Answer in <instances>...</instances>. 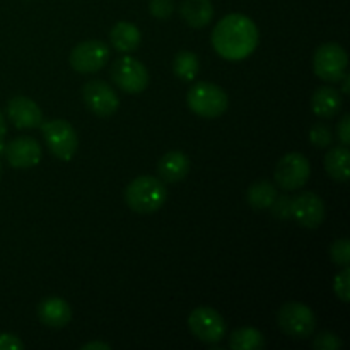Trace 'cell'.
Masks as SVG:
<instances>
[{"label": "cell", "instance_id": "obj_1", "mask_svg": "<svg viewBox=\"0 0 350 350\" xmlns=\"http://www.w3.org/2000/svg\"><path fill=\"white\" fill-rule=\"evenodd\" d=\"M258 27L243 14H229L215 24L212 31L214 50L226 60H243L258 46Z\"/></svg>", "mask_w": 350, "mask_h": 350}, {"label": "cell", "instance_id": "obj_2", "mask_svg": "<svg viewBox=\"0 0 350 350\" xmlns=\"http://www.w3.org/2000/svg\"><path fill=\"white\" fill-rule=\"evenodd\" d=\"M167 200V188L156 176H139L130 181L125 190V202L137 214H152Z\"/></svg>", "mask_w": 350, "mask_h": 350}, {"label": "cell", "instance_id": "obj_3", "mask_svg": "<svg viewBox=\"0 0 350 350\" xmlns=\"http://www.w3.org/2000/svg\"><path fill=\"white\" fill-rule=\"evenodd\" d=\"M187 103L195 115L202 118H217L228 109L229 98L219 85L198 82L188 91Z\"/></svg>", "mask_w": 350, "mask_h": 350}, {"label": "cell", "instance_id": "obj_4", "mask_svg": "<svg viewBox=\"0 0 350 350\" xmlns=\"http://www.w3.org/2000/svg\"><path fill=\"white\" fill-rule=\"evenodd\" d=\"M279 327L287 337L304 340L311 337L317 327V317L313 310L303 303H287L279 310Z\"/></svg>", "mask_w": 350, "mask_h": 350}, {"label": "cell", "instance_id": "obj_5", "mask_svg": "<svg viewBox=\"0 0 350 350\" xmlns=\"http://www.w3.org/2000/svg\"><path fill=\"white\" fill-rule=\"evenodd\" d=\"M41 132H43L48 149L55 157L60 161H70L75 156L79 139L70 123L65 120H50L46 123H41Z\"/></svg>", "mask_w": 350, "mask_h": 350}, {"label": "cell", "instance_id": "obj_6", "mask_svg": "<svg viewBox=\"0 0 350 350\" xmlns=\"http://www.w3.org/2000/svg\"><path fill=\"white\" fill-rule=\"evenodd\" d=\"M349 57L338 43H325L314 51V74L325 82L342 81L347 68Z\"/></svg>", "mask_w": 350, "mask_h": 350}, {"label": "cell", "instance_id": "obj_7", "mask_svg": "<svg viewBox=\"0 0 350 350\" xmlns=\"http://www.w3.org/2000/svg\"><path fill=\"white\" fill-rule=\"evenodd\" d=\"M191 334L205 344H219L226 337V321L214 308H195L188 317Z\"/></svg>", "mask_w": 350, "mask_h": 350}, {"label": "cell", "instance_id": "obj_8", "mask_svg": "<svg viewBox=\"0 0 350 350\" xmlns=\"http://www.w3.org/2000/svg\"><path fill=\"white\" fill-rule=\"evenodd\" d=\"M111 77L126 94H139L149 85V72L146 65L133 57H122L113 64Z\"/></svg>", "mask_w": 350, "mask_h": 350}, {"label": "cell", "instance_id": "obj_9", "mask_svg": "<svg viewBox=\"0 0 350 350\" xmlns=\"http://www.w3.org/2000/svg\"><path fill=\"white\" fill-rule=\"evenodd\" d=\"M311 166L304 154L291 152L279 161L275 167V181L280 188L291 191L299 190L310 180Z\"/></svg>", "mask_w": 350, "mask_h": 350}, {"label": "cell", "instance_id": "obj_10", "mask_svg": "<svg viewBox=\"0 0 350 350\" xmlns=\"http://www.w3.org/2000/svg\"><path fill=\"white\" fill-rule=\"evenodd\" d=\"M109 60V48L99 40L82 41L70 51V65L79 74H94Z\"/></svg>", "mask_w": 350, "mask_h": 350}, {"label": "cell", "instance_id": "obj_11", "mask_svg": "<svg viewBox=\"0 0 350 350\" xmlns=\"http://www.w3.org/2000/svg\"><path fill=\"white\" fill-rule=\"evenodd\" d=\"M82 98H84V103L89 111L94 113L96 116L108 118V116L115 115L118 111V94L105 81L94 79V81L85 82L84 89H82Z\"/></svg>", "mask_w": 350, "mask_h": 350}, {"label": "cell", "instance_id": "obj_12", "mask_svg": "<svg viewBox=\"0 0 350 350\" xmlns=\"http://www.w3.org/2000/svg\"><path fill=\"white\" fill-rule=\"evenodd\" d=\"M291 214L306 229H317L325 221V204L313 191H303L293 198Z\"/></svg>", "mask_w": 350, "mask_h": 350}, {"label": "cell", "instance_id": "obj_13", "mask_svg": "<svg viewBox=\"0 0 350 350\" xmlns=\"http://www.w3.org/2000/svg\"><path fill=\"white\" fill-rule=\"evenodd\" d=\"M7 115L17 129H36L43 123V113L33 99L16 96L7 103Z\"/></svg>", "mask_w": 350, "mask_h": 350}, {"label": "cell", "instance_id": "obj_14", "mask_svg": "<svg viewBox=\"0 0 350 350\" xmlns=\"http://www.w3.org/2000/svg\"><path fill=\"white\" fill-rule=\"evenodd\" d=\"M5 157L12 167H33L41 159V146L33 137H17L5 147Z\"/></svg>", "mask_w": 350, "mask_h": 350}, {"label": "cell", "instance_id": "obj_15", "mask_svg": "<svg viewBox=\"0 0 350 350\" xmlns=\"http://www.w3.org/2000/svg\"><path fill=\"white\" fill-rule=\"evenodd\" d=\"M38 318L44 327L64 328L72 320V308L62 297H46L38 306Z\"/></svg>", "mask_w": 350, "mask_h": 350}, {"label": "cell", "instance_id": "obj_16", "mask_svg": "<svg viewBox=\"0 0 350 350\" xmlns=\"http://www.w3.org/2000/svg\"><path fill=\"white\" fill-rule=\"evenodd\" d=\"M188 171H190V159L187 154L180 152V150H171V152L164 154L157 163L159 178L166 183H178L187 178Z\"/></svg>", "mask_w": 350, "mask_h": 350}, {"label": "cell", "instance_id": "obj_17", "mask_svg": "<svg viewBox=\"0 0 350 350\" xmlns=\"http://www.w3.org/2000/svg\"><path fill=\"white\" fill-rule=\"evenodd\" d=\"M311 108L320 118H334L342 108V94L334 88H318L311 99Z\"/></svg>", "mask_w": 350, "mask_h": 350}, {"label": "cell", "instance_id": "obj_18", "mask_svg": "<svg viewBox=\"0 0 350 350\" xmlns=\"http://www.w3.org/2000/svg\"><path fill=\"white\" fill-rule=\"evenodd\" d=\"M180 14L188 26L205 27L214 17V5L211 0H183Z\"/></svg>", "mask_w": 350, "mask_h": 350}, {"label": "cell", "instance_id": "obj_19", "mask_svg": "<svg viewBox=\"0 0 350 350\" xmlns=\"http://www.w3.org/2000/svg\"><path fill=\"white\" fill-rule=\"evenodd\" d=\"M109 40H111V44L118 51H123V53H129V51L137 50V46L140 44V31L139 27L133 26L129 21H120L113 26L111 33H109Z\"/></svg>", "mask_w": 350, "mask_h": 350}, {"label": "cell", "instance_id": "obj_20", "mask_svg": "<svg viewBox=\"0 0 350 350\" xmlns=\"http://www.w3.org/2000/svg\"><path fill=\"white\" fill-rule=\"evenodd\" d=\"M350 150L347 146H335L325 156V170L334 180L347 181L350 176Z\"/></svg>", "mask_w": 350, "mask_h": 350}, {"label": "cell", "instance_id": "obj_21", "mask_svg": "<svg viewBox=\"0 0 350 350\" xmlns=\"http://www.w3.org/2000/svg\"><path fill=\"white\" fill-rule=\"evenodd\" d=\"M229 347L232 350H260L265 347V337L253 327L238 328L231 334Z\"/></svg>", "mask_w": 350, "mask_h": 350}, {"label": "cell", "instance_id": "obj_22", "mask_svg": "<svg viewBox=\"0 0 350 350\" xmlns=\"http://www.w3.org/2000/svg\"><path fill=\"white\" fill-rule=\"evenodd\" d=\"M277 198V188L270 181L260 180L250 185L248 188V204L255 211H263L272 205Z\"/></svg>", "mask_w": 350, "mask_h": 350}, {"label": "cell", "instance_id": "obj_23", "mask_svg": "<svg viewBox=\"0 0 350 350\" xmlns=\"http://www.w3.org/2000/svg\"><path fill=\"white\" fill-rule=\"evenodd\" d=\"M198 70H200V62H198L197 55L191 53V51L181 50L174 57L173 72L181 81H193L197 77Z\"/></svg>", "mask_w": 350, "mask_h": 350}, {"label": "cell", "instance_id": "obj_24", "mask_svg": "<svg viewBox=\"0 0 350 350\" xmlns=\"http://www.w3.org/2000/svg\"><path fill=\"white\" fill-rule=\"evenodd\" d=\"M330 258L332 262L337 265H349L350 263V241L347 238L337 239L330 248Z\"/></svg>", "mask_w": 350, "mask_h": 350}, {"label": "cell", "instance_id": "obj_25", "mask_svg": "<svg viewBox=\"0 0 350 350\" xmlns=\"http://www.w3.org/2000/svg\"><path fill=\"white\" fill-rule=\"evenodd\" d=\"M310 140L314 147H328L334 140V135H332V129L328 125H323V123H317V125L311 129L310 132Z\"/></svg>", "mask_w": 350, "mask_h": 350}, {"label": "cell", "instance_id": "obj_26", "mask_svg": "<svg viewBox=\"0 0 350 350\" xmlns=\"http://www.w3.org/2000/svg\"><path fill=\"white\" fill-rule=\"evenodd\" d=\"M335 294L338 296V299L344 301V303H349L350 301V269L349 265L344 267L340 273L335 277V284H334Z\"/></svg>", "mask_w": 350, "mask_h": 350}, {"label": "cell", "instance_id": "obj_27", "mask_svg": "<svg viewBox=\"0 0 350 350\" xmlns=\"http://www.w3.org/2000/svg\"><path fill=\"white\" fill-rule=\"evenodd\" d=\"M291 207H293V198L287 197V195H282V197H277L275 200L272 202L270 208H272L273 217L280 219V221H287V219L293 217L291 214Z\"/></svg>", "mask_w": 350, "mask_h": 350}, {"label": "cell", "instance_id": "obj_28", "mask_svg": "<svg viewBox=\"0 0 350 350\" xmlns=\"http://www.w3.org/2000/svg\"><path fill=\"white\" fill-rule=\"evenodd\" d=\"M313 347L317 350H337L342 347V340L332 332H321L313 342Z\"/></svg>", "mask_w": 350, "mask_h": 350}, {"label": "cell", "instance_id": "obj_29", "mask_svg": "<svg viewBox=\"0 0 350 350\" xmlns=\"http://www.w3.org/2000/svg\"><path fill=\"white\" fill-rule=\"evenodd\" d=\"M174 10V0H150L149 12L156 19H167Z\"/></svg>", "mask_w": 350, "mask_h": 350}, {"label": "cell", "instance_id": "obj_30", "mask_svg": "<svg viewBox=\"0 0 350 350\" xmlns=\"http://www.w3.org/2000/svg\"><path fill=\"white\" fill-rule=\"evenodd\" d=\"M21 349H24V344L17 335L0 334V350H21Z\"/></svg>", "mask_w": 350, "mask_h": 350}, {"label": "cell", "instance_id": "obj_31", "mask_svg": "<svg viewBox=\"0 0 350 350\" xmlns=\"http://www.w3.org/2000/svg\"><path fill=\"white\" fill-rule=\"evenodd\" d=\"M337 130H338V137H340L342 144H344V146H349L350 142V116L349 115H344V118H342L340 123H338Z\"/></svg>", "mask_w": 350, "mask_h": 350}, {"label": "cell", "instance_id": "obj_32", "mask_svg": "<svg viewBox=\"0 0 350 350\" xmlns=\"http://www.w3.org/2000/svg\"><path fill=\"white\" fill-rule=\"evenodd\" d=\"M111 345L105 344V342H89V344L82 345V350H109Z\"/></svg>", "mask_w": 350, "mask_h": 350}, {"label": "cell", "instance_id": "obj_33", "mask_svg": "<svg viewBox=\"0 0 350 350\" xmlns=\"http://www.w3.org/2000/svg\"><path fill=\"white\" fill-rule=\"evenodd\" d=\"M5 132H7V126H5V118H3L2 111H0V146H2L3 139H5Z\"/></svg>", "mask_w": 350, "mask_h": 350}, {"label": "cell", "instance_id": "obj_34", "mask_svg": "<svg viewBox=\"0 0 350 350\" xmlns=\"http://www.w3.org/2000/svg\"><path fill=\"white\" fill-rule=\"evenodd\" d=\"M0 174H2V164H0Z\"/></svg>", "mask_w": 350, "mask_h": 350}]
</instances>
